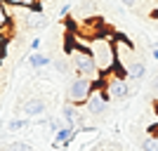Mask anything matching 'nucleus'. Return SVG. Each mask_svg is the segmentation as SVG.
Masks as SVG:
<instances>
[{
	"mask_svg": "<svg viewBox=\"0 0 158 151\" xmlns=\"http://www.w3.org/2000/svg\"><path fill=\"white\" fill-rule=\"evenodd\" d=\"M85 47L90 50L94 64H97V71L102 73V76L113 73V69H116L118 64H116V47H113V38L109 36V33L97 36V38H90L85 43Z\"/></svg>",
	"mask_w": 158,
	"mask_h": 151,
	"instance_id": "nucleus-1",
	"label": "nucleus"
},
{
	"mask_svg": "<svg viewBox=\"0 0 158 151\" xmlns=\"http://www.w3.org/2000/svg\"><path fill=\"white\" fill-rule=\"evenodd\" d=\"M69 61H71V71L76 76H83V78H90V80H97L102 76L83 40H73V45L69 47Z\"/></svg>",
	"mask_w": 158,
	"mask_h": 151,
	"instance_id": "nucleus-2",
	"label": "nucleus"
},
{
	"mask_svg": "<svg viewBox=\"0 0 158 151\" xmlns=\"http://www.w3.org/2000/svg\"><path fill=\"white\" fill-rule=\"evenodd\" d=\"M92 94V80L90 78H83V76H73L66 85V97L69 102L76 106H83L87 102V97Z\"/></svg>",
	"mask_w": 158,
	"mask_h": 151,
	"instance_id": "nucleus-3",
	"label": "nucleus"
},
{
	"mask_svg": "<svg viewBox=\"0 0 158 151\" xmlns=\"http://www.w3.org/2000/svg\"><path fill=\"white\" fill-rule=\"evenodd\" d=\"M113 47H116V64H118L127 76V69L139 59L137 52H135V47H132V43L125 36H116V38H113Z\"/></svg>",
	"mask_w": 158,
	"mask_h": 151,
	"instance_id": "nucleus-4",
	"label": "nucleus"
},
{
	"mask_svg": "<svg viewBox=\"0 0 158 151\" xmlns=\"http://www.w3.org/2000/svg\"><path fill=\"white\" fill-rule=\"evenodd\" d=\"M104 90H106V97L111 99V102H125L127 97L132 94L130 90V80L127 78H116L111 73H106L104 76Z\"/></svg>",
	"mask_w": 158,
	"mask_h": 151,
	"instance_id": "nucleus-5",
	"label": "nucleus"
},
{
	"mask_svg": "<svg viewBox=\"0 0 158 151\" xmlns=\"http://www.w3.org/2000/svg\"><path fill=\"white\" fill-rule=\"evenodd\" d=\"M47 113V102L38 94H33V97L24 99V104H21V118H28V120H35V118H43Z\"/></svg>",
	"mask_w": 158,
	"mask_h": 151,
	"instance_id": "nucleus-6",
	"label": "nucleus"
},
{
	"mask_svg": "<svg viewBox=\"0 0 158 151\" xmlns=\"http://www.w3.org/2000/svg\"><path fill=\"white\" fill-rule=\"evenodd\" d=\"M109 104H111V99L106 97V90H92V94L87 97V102L83 106H85V111L90 116H102Z\"/></svg>",
	"mask_w": 158,
	"mask_h": 151,
	"instance_id": "nucleus-7",
	"label": "nucleus"
},
{
	"mask_svg": "<svg viewBox=\"0 0 158 151\" xmlns=\"http://www.w3.org/2000/svg\"><path fill=\"white\" fill-rule=\"evenodd\" d=\"M28 66L35 69V71H43V69H47V66H52V57H47L45 52H31Z\"/></svg>",
	"mask_w": 158,
	"mask_h": 151,
	"instance_id": "nucleus-8",
	"label": "nucleus"
},
{
	"mask_svg": "<svg viewBox=\"0 0 158 151\" xmlns=\"http://www.w3.org/2000/svg\"><path fill=\"white\" fill-rule=\"evenodd\" d=\"M144 76H146V64L142 59H137L130 69H127V80H132V83H139Z\"/></svg>",
	"mask_w": 158,
	"mask_h": 151,
	"instance_id": "nucleus-9",
	"label": "nucleus"
},
{
	"mask_svg": "<svg viewBox=\"0 0 158 151\" xmlns=\"http://www.w3.org/2000/svg\"><path fill=\"white\" fill-rule=\"evenodd\" d=\"M33 120H28V118H17L14 116L10 123H7V132H19V130H24V128H28Z\"/></svg>",
	"mask_w": 158,
	"mask_h": 151,
	"instance_id": "nucleus-10",
	"label": "nucleus"
},
{
	"mask_svg": "<svg viewBox=\"0 0 158 151\" xmlns=\"http://www.w3.org/2000/svg\"><path fill=\"white\" fill-rule=\"evenodd\" d=\"M10 12H7V5L5 2H2V0H0V31H2V28L7 26V24H10Z\"/></svg>",
	"mask_w": 158,
	"mask_h": 151,
	"instance_id": "nucleus-11",
	"label": "nucleus"
},
{
	"mask_svg": "<svg viewBox=\"0 0 158 151\" xmlns=\"http://www.w3.org/2000/svg\"><path fill=\"white\" fill-rule=\"evenodd\" d=\"M7 149L10 151H33V146L28 144V142H12Z\"/></svg>",
	"mask_w": 158,
	"mask_h": 151,
	"instance_id": "nucleus-12",
	"label": "nucleus"
},
{
	"mask_svg": "<svg viewBox=\"0 0 158 151\" xmlns=\"http://www.w3.org/2000/svg\"><path fill=\"white\" fill-rule=\"evenodd\" d=\"M40 45H43V40L35 36V38H31V45L28 47H31V52H40Z\"/></svg>",
	"mask_w": 158,
	"mask_h": 151,
	"instance_id": "nucleus-13",
	"label": "nucleus"
},
{
	"mask_svg": "<svg viewBox=\"0 0 158 151\" xmlns=\"http://www.w3.org/2000/svg\"><path fill=\"white\" fill-rule=\"evenodd\" d=\"M149 87H151V92L156 94V99H158V73L151 78V83H149Z\"/></svg>",
	"mask_w": 158,
	"mask_h": 151,
	"instance_id": "nucleus-14",
	"label": "nucleus"
},
{
	"mask_svg": "<svg viewBox=\"0 0 158 151\" xmlns=\"http://www.w3.org/2000/svg\"><path fill=\"white\" fill-rule=\"evenodd\" d=\"M120 2H123L125 7H130V10H137L139 7V0H120Z\"/></svg>",
	"mask_w": 158,
	"mask_h": 151,
	"instance_id": "nucleus-15",
	"label": "nucleus"
},
{
	"mask_svg": "<svg viewBox=\"0 0 158 151\" xmlns=\"http://www.w3.org/2000/svg\"><path fill=\"white\" fill-rule=\"evenodd\" d=\"M69 12H71V2H66V5L59 7V17H69Z\"/></svg>",
	"mask_w": 158,
	"mask_h": 151,
	"instance_id": "nucleus-16",
	"label": "nucleus"
},
{
	"mask_svg": "<svg viewBox=\"0 0 158 151\" xmlns=\"http://www.w3.org/2000/svg\"><path fill=\"white\" fill-rule=\"evenodd\" d=\"M2 54H5V52H2V47H0V61H2Z\"/></svg>",
	"mask_w": 158,
	"mask_h": 151,
	"instance_id": "nucleus-17",
	"label": "nucleus"
}]
</instances>
